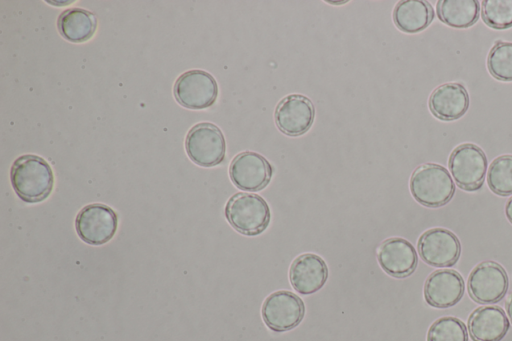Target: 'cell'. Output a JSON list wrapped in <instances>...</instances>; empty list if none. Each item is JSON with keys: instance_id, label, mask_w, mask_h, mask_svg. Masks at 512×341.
Wrapping results in <instances>:
<instances>
[{"instance_id": "obj_1", "label": "cell", "mask_w": 512, "mask_h": 341, "mask_svg": "<svg viewBox=\"0 0 512 341\" xmlns=\"http://www.w3.org/2000/svg\"><path fill=\"white\" fill-rule=\"evenodd\" d=\"M11 185L27 203L45 200L52 192L54 175L49 163L40 156L25 154L14 160L10 170Z\"/></svg>"}, {"instance_id": "obj_2", "label": "cell", "mask_w": 512, "mask_h": 341, "mask_svg": "<svg viewBox=\"0 0 512 341\" xmlns=\"http://www.w3.org/2000/svg\"><path fill=\"white\" fill-rule=\"evenodd\" d=\"M409 186L413 198L431 208L447 204L455 192V184L448 170L435 163L418 166L411 175Z\"/></svg>"}, {"instance_id": "obj_3", "label": "cell", "mask_w": 512, "mask_h": 341, "mask_svg": "<svg viewBox=\"0 0 512 341\" xmlns=\"http://www.w3.org/2000/svg\"><path fill=\"white\" fill-rule=\"evenodd\" d=\"M225 217L240 234L257 236L269 226L271 211L266 200L260 195L238 192L227 201Z\"/></svg>"}, {"instance_id": "obj_4", "label": "cell", "mask_w": 512, "mask_h": 341, "mask_svg": "<svg viewBox=\"0 0 512 341\" xmlns=\"http://www.w3.org/2000/svg\"><path fill=\"white\" fill-rule=\"evenodd\" d=\"M185 148L188 157L202 167H214L225 159V137L215 124L201 122L187 133Z\"/></svg>"}, {"instance_id": "obj_5", "label": "cell", "mask_w": 512, "mask_h": 341, "mask_svg": "<svg viewBox=\"0 0 512 341\" xmlns=\"http://www.w3.org/2000/svg\"><path fill=\"white\" fill-rule=\"evenodd\" d=\"M449 170L461 189L479 190L487 171L486 155L475 144H461L452 151L449 157Z\"/></svg>"}, {"instance_id": "obj_6", "label": "cell", "mask_w": 512, "mask_h": 341, "mask_svg": "<svg viewBox=\"0 0 512 341\" xmlns=\"http://www.w3.org/2000/svg\"><path fill=\"white\" fill-rule=\"evenodd\" d=\"M176 101L188 109H206L218 96V84L208 72L193 69L181 74L173 88Z\"/></svg>"}, {"instance_id": "obj_7", "label": "cell", "mask_w": 512, "mask_h": 341, "mask_svg": "<svg viewBox=\"0 0 512 341\" xmlns=\"http://www.w3.org/2000/svg\"><path fill=\"white\" fill-rule=\"evenodd\" d=\"M261 314L265 325L270 330L285 332L301 323L305 315V304L295 293L278 290L264 300Z\"/></svg>"}, {"instance_id": "obj_8", "label": "cell", "mask_w": 512, "mask_h": 341, "mask_svg": "<svg viewBox=\"0 0 512 341\" xmlns=\"http://www.w3.org/2000/svg\"><path fill=\"white\" fill-rule=\"evenodd\" d=\"M117 226L116 212L101 203L84 206L75 218V229L80 239L95 246L109 242L115 235Z\"/></svg>"}, {"instance_id": "obj_9", "label": "cell", "mask_w": 512, "mask_h": 341, "mask_svg": "<svg viewBox=\"0 0 512 341\" xmlns=\"http://www.w3.org/2000/svg\"><path fill=\"white\" fill-rule=\"evenodd\" d=\"M273 171V166L263 155L252 151L237 154L229 166L232 183L249 192L264 189L270 183Z\"/></svg>"}, {"instance_id": "obj_10", "label": "cell", "mask_w": 512, "mask_h": 341, "mask_svg": "<svg viewBox=\"0 0 512 341\" xmlns=\"http://www.w3.org/2000/svg\"><path fill=\"white\" fill-rule=\"evenodd\" d=\"M508 285L506 271L493 261H484L475 266L467 281L470 297L482 304L499 302L505 296Z\"/></svg>"}, {"instance_id": "obj_11", "label": "cell", "mask_w": 512, "mask_h": 341, "mask_svg": "<svg viewBox=\"0 0 512 341\" xmlns=\"http://www.w3.org/2000/svg\"><path fill=\"white\" fill-rule=\"evenodd\" d=\"M420 258L433 267H450L457 263L461 244L457 236L445 228H432L418 239Z\"/></svg>"}, {"instance_id": "obj_12", "label": "cell", "mask_w": 512, "mask_h": 341, "mask_svg": "<svg viewBox=\"0 0 512 341\" xmlns=\"http://www.w3.org/2000/svg\"><path fill=\"white\" fill-rule=\"evenodd\" d=\"M315 117L312 101L301 94H290L281 99L274 111L277 128L287 136H300L306 133Z\"/></svg>"}, {"instance_id": "obj_13", "label": "cell", "mask_w": 512, "mask_h": 341, "mask_svg": "<svg viewBox=\"0 0 512 341\" xmlns=\"http://www.w3.org/2000/svg\"><path fill=\"white\" fill-rule=\"evenodd\" d=\"M377 261L386 274L394 278H405L415 271L418 255L408 240L391 237L378 247Z\"/></svg>"}, {"instance_id": "obj_14", "label": "cell", "mask_w": 512, "mask_h": 341, "mask_svg": "<svg viewBox=\"0 0 512 341\" xmlns=\"http://www.w3.org/2000/svg\"><path fill=\"white\" fill-rule=\"evenodd\" d=\"M328 275L326 262L314 253H303L297 256L289 269L290 284L302 295L319 291L325 285Z\"/></svg>"}, {"instance_id": "obj_15", "label": "cell", "mask_w": 512, "mask_h": 341, "mask_svg": "<svg viewBox=\"0 0 512 341\" xmlns=\"http://www.w3.org/2000/svg\"><path fill=\"white\" fill-rule=\"evenodd\" d=\"M462 276L455 270L443 269L432 272L424 284V298L435 308H449L456 305L464 295Z\"/></svg>"}, {"instance_id": "obj_16", "label": "cell", "mask_w": 512, "mask_h": 341, "mask_svg": "<svg viewBox=\"0 0 512 341\" xmlns=\"http://www.w3.org/2000/svg\"><path fill=\"white\" fill-rule=\"evenodd\" d=\"M428 104L436 118L452 121L466 113L469 107V95L464 85L460 83H444L434 89Z\"/></svg>"}, {"instance_id": "obj_17", "label": "cell", "mask_w": 512, "mask_h": 341, "mask_svg": "<svg viewBox=\"0 0 512 341\" xmlns=\"http://www.w3.org/2000/svg\"><path fill=\"white\" fill-rule=\"evenodd\" d=\"M509 327L505 312L498 306H481L468 318V331L473 341H500Z\"/></svg>"}, {"instance_id": "obj_18", "label": "cell", "mask_w": 512, "mask_h": 341, "mask_svg": "<svg viewBox=\"0 0 512 341\" xmlns=\"http://www.w3.org/2000/svg\"><path fill=\"white\" fill-rule=\"evenodd\" d=\"M97 24L92 12L77 7L64 10L57 20L59 33L72 43L88 41L94 35Z\"/></svg>"}, {"instance_id": "obj_19", "label": "cell", "mask_w": 512, "mask_h": 341, "mask_svg": "<svg viewBox=\"0 0 512 341\" xmlns=\"http://www.w3.org/2000/svg\"><path fill=\"white\" fill-rule=\"evenodd\" d=\"M434 19L430 3L421 0H404L396 4L393 21L405 33H417L426 29Z\"/></svg>"}, {"instance_id": "obj_20", "label": "cell", "mask_w": 512, "mask_h": 341, "mask_svg": "<svg viewBox=\"0 0 512 341\" xmlns=\"http://www.w3.org/2000/svg\"><path fill=\"white\" fill-rule=\"evenodd\" d=\"M436 12L444 24L464 29L478 20L480 5L476 0H440L437 2Z\"/></svg>"}, {"instance_id": "obj_21", "label": "cell", "mask_w": 512, "mask_h": 341, "mask_svg": "<svg viewBox=\"0 0 512 341\" xmlns=\"http://www.w3.org/2000/svg\"><path fill=\"white\" fill-rule=\"evenodd\" d=\"M487 182L495 194L512 195V155H502L492 161L488 168Z\"/></svg>"}, {"instance_id": "obj_22", "label": "cell", "mask_w": 512, "mask_h": 341, "mask_svg": "<svg viewBox=\"0 0 512 341\" xmlns=\"http://www.w3.org/2000/svg\"><path fill=\"white\" fill-rule=\"evenodd\" d=\"M490 74L501 81H512V43L497 41L487 57Z\"/></svg>"}, {"instance_id": "obj_23", "label": "cell", "mask_w": 512, "mask_h": 341, "mask_svg": "<svg viewBox=\"0 0 512 341\" xmlns=\"http://www.w3.org/2000/svg\"><path fill=\"white\" fill-rule=\"evenodd\" d=\"M427 341H468L464 323L455 317H441L429 328Z\"/></svg>"}, {"instance_id": "obj_24", "label": "cell", "mask_w": 512, "mask_h": 341, "mask_svg": "<svg viewBox=\"0 0 512 341\" xmlns=\"http://www.w3.org/2000/svg\"><path fill=\"white\" fill-rule=\"evenodd\" d=\"M481 15L489 27L508 29L512 27V0H484Z\"/></svg>"}, {"instance_id": "obj_25", "label": "cell", "mask_w": 512, "mask_h": 341, "mask_svg": "<svg viewBox=\"0 0 512 341\" xmlns=\"http://www.w3.org/2000/svg\"><path fill=\"white\" fill-rule=\"evenodd\" d=\"M506 312L509 316V319L512 322V292L508 295L505 302Z\"/></svg>"}, {"instance_id": "obj_26", "label": "cell", "mask_w": 512, "mask_h": 341, "mask_svg": "<svg viewBox=\"0 0 512 341\" xmlns=\"http://www.w3.org/2000/svg\"><path fill=\"white\" fill-rule=\"evenodd\" d=\"M505 215L507 219L510 221V223H512V197L506 203Z\"/></svg>"}]
</instances>
